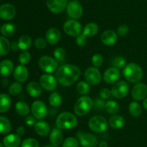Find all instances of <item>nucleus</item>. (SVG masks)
<instances>
[{"label":"nucleus","instance_id":"f257e3e1","mask_svg":"<svg viewBox=\"0 0 147 147\" xmlns=\"http://www.w3.org/2000/svg\"><path fill=\"white\" fill-rule=\"evenodd\" d=\"M80 76V70L78 66L72 64H63L57 69L55 78L63 86H71Z\"/></svg>","mask_w":147,"mask_h":147},{"label":"nucleus","instance_id":"f03ea898","mask_svg":"<svg viewBox=\"0 0 147 147\" xmlns=\"http://www.w3.org/2000/svg\"><path fill=\"white\" fill-rule=\"evenodd\" d=\"M123 74L126 80L131 83H137L143 77V70L140 66L135 63H128L123 68Z\"/></svg>","mask_w":147,"mask_h":147},{"label":"nucleus","instance_id":"7ed1b4c3","mask_svg":"<svg viewBox=\"0 0 147 147\" xmlns=\"http://www.w3.org/2000/svg\"><path fill=\"white\" fill-rule=\"evenodd\" d=\"M78 119L74 114L70 112H63L57 116L56 125L60 129H72L77 125Z\"/></svg>","mask_w":147,"mask_h":147},{"label":"nucleus","instance_id":"20e7f679","mask_svg":"<svg viewBox=\"0 0 147 147\" xmlns=\"http://www.w3.org/2000/svg\"><path fill=\"white\" fill-rule=\"evenodd\" d=\"M93 101L90 97L83 96L79 98L74 106V111L79 116H83L91 110Z\"/></svg>","mask_w":147,"mask_h":147},{"label":"nucleus","instance_id":"39448f33","mask_svg":"<svg viewBox=\"0 0 147 147\" xmlns=\"http://www.w3.org/2000/svg\"><path fill=\"white\" fill-rule=\"evenodd\" d=\"M88 126L89 128L93 132L100 133L106 131L107 129L108 121L104 117L95 115L89 120Z\"/></svg>","mask_w":147,"mask_h":147},{"label":"nucleus","instance_id":"423d86ee","mask_svg":"<svg viewBox=\"0 0 147 147\" xmlns=\"http://www.w3.org/2000/svg\"><path fill=\"white\" fill-rule=\"evenodd\" d=\"M39 66L42 70L48 74H51L58 69V62L55 59L49 56H43L39 59Z\"/></svg>","mask_w":147,"mask_h":147},{"label":"nucleus","instance_id":"0eeeda50","mask_svg":"<svg viewBox=\"0 0 147 147\" xmlns=\"http://www.w3.org/2000/svg\"><path fill=\"white\" fill-rule=\"evenodd\" d=\"M77 138L83 147H96L98 144V139L93 134L79 131L77 133Z\"/></svg>","mask_w":147,"mask_h":147},{"label":"nucleus","instance_id":"6e6552de","mask_svg":"<svg viewBox=\"0 0 147 147\" xmlns=\"http://www.w3.org/2000/svg\"><path fill=\"white\" fill-rule=\"evenodd\" d=\"M65 33L70 36L77 37L81 34L82 25L79 22L76 20H67L65 22L63 26Z\"/></svg>","mask_w":147,"mask_h":147},{"label":"nucleus","instance_id":"1a4fd4ad","mask_svg":"<svg viewBox=\"0 0 147 147\" xmlns=\"http://www.w3.org/2000/svg\"><path fill=\"white\" fill-rule=\"evenodd\" d=\"M111 95L117 99H123L128 95L129 86L125 81H119L113 86L111 89Z\"/></svg>","mask_w":147,"mask_h":147},{"label":"nucleus","instance_id":"9d476101","mask_svg":"<svg viewBox=\"0 0 147 147\" xmlns=\"http://www.w3.org/2000/svg\"><path fill=\"white\" fill-rule=\"evenodd\" d=\"M67 13L73 20L79 19L83 14V7L77 0H73L67 4L66 7Z\"/></svg>","mask_w":147,"mask_h":147},{"label":"nucleus","instance_id":"9b49d317","mask_svg":"<svg viewBox=\"0 0 147 147\" xmlns=\"http://www.w3.org/2000/svg\"><path fill=\"white\" fill-rule=\"evenodd\" d=\"M32 113L37 120H42L47 115V108L45 103L41 100H36L32 104Z\"/></svg>","mask_w":147,"mask_h":147},{"label":"nucleus","instance_id":"f8f14e48","mask_svg":"<svg viewBox=\"0 0 147 147\" xmlns=\"http://www.w3.org/2000/svg\"><path fill=\"white\" fill-rule=\"evenodd\" d=\"M85 78L89 84L96 85L101 81V74L96 67H88L85 71Z\"/></svg>","mask_w":147,"mask_h":147},{"label":"nucleus","instance_id":"ddd939ff","mask_svg":"<svg viewBox=\"0 0 147 147\" xmlns=\"http://www.w3.org/2000/svg\"><path fill=\"white\" fill-rule=\"evenodd\" d=\"M57 79L53 75L45 74L42 75L40 78V84L44 89L47 91H53L57 87Z\"/></svg>","mask_w":147,"mask_h":147},{"label":"nucleus","instance_id":"4468645a","mask_svg":"<svg viewBox=\"0 0 147 147\" xmlns=\"http://www.w3.org/2000/svg\"><path fill=\"white\" fill-rule=\"evenodd\" d=\"M131 96L134 99L141 101L144 99L147 96V86L145 83H137L134 86L131 90Z\"/></svg>","mask_w":147,"mask_h":147},{"label":"nucleus","instance_id":"2eb2a0df","mask_svg":"<svg viewBox=\"0 0 147 147\" xmlns=\"http://www.w3.org/2000/svg\"><path fill=\"white\" fill-rule=\"evenodd\" d=\"M46 4L50 12L59 14L67 7V0H47Z\"/></svg>","mask_w":147,"mask_h":147},{"label":"nucleus","instance_id":"dca6fc26","mask_svg":"<svg viewBox=\"0 0 147 147\" xmlns=\"http://www.w3.org/2000/svg\"><path fill=\"white\" fill-rule=\"evenodd\" d=\"M17 13L16 8L11 4H4L0 6V19L10 20L14 18Z\"/></svg>","mask_w":147,"mask_h":147},{"label":"nucleus","instance_id":"f3484780","mask_svg":"<svg viewBox=\"0 0 147 147\" xmlns=\"http://www.w3.org/2000/svg\"><path fill=\"white\" fill-rule=\"evenodd\" d=\"M121 76L119 69L115 67L108 69L103 74V80L108 84H113L117 82Z\"/></svg>","mask_w":147,"mask_h":147},{"label":"nucleus","instance_id":"a211bd4d","mask_svg":"<svg viewBox=\"0 0 147 147\" xmlns=\"http://www.w3.org/2000/svg\"><path fill=\"white\" fill-rule=\"evenodd\" d=\"M100 40L106 46H111L117 42L118 35L113 30H107L101 34Z\"/></svg>","mask_w":147,"mask_h":147},{"label":"nucleus","instance_id":"6ab92c4d","mask_svg":"<svg viewBox=\"0 0 147 147\" xmlns=\"http://www.w3.org/2000/svg\"><path fill=\"white\" fill-rule=\"evenodd\" d=\"M13 76L19 82H24L29 76L28 69L24 65H19L14 69Z\"/></svg>","mask_w":147,"mask_h":147},{"label":"nucleus","instance_id":"aec40b11","mask_svg":"<svg viewBox=\"0 0 147 147\" xmlns=\"http://www.w3.org/2000/svg\"><path fill=\"white\" fill-rule=\"evenodd\" d=\"M61 34L58 29L51 27L47 31L45 34V39L47 43L50 45H55L60 40Z\"/></svg>","mask_w":147,"mask_h":147},{"label":"nucleus","instance_id":"412c9836","mask_svg":"<svg viewBox=\"0 0 147 147\" xmlns=\"http://www.w3.org/2000/svg\"><path fill=\"white\" fill-rule=\"evenodd\" d=\"M20 143L21 139L17 134H9L3 139V145L5 147H18Z\"/></svg>","mask_w":147,"mask_h":147},{"label":"nucleus","instance_id":"4be33fe9","mask_svg":"<svg viewBox=\"0 0 147 147\" xmlns=\"http://www.w3.org/2000/svg\"><path fill=\"white\" fill-rule=\"evenodd\" d=\"M14 70V64L12 61L8 59L0 62V75L4 77L9 76Z\"/></svg>","mask_w":147,"mask_h":147},{"label":"nucleus","instance_id":"5701e85b","mask_svg":"<svg viewBox=\"0 0 147 147\" xmlns=\"http://www.w3.org/2000/svg\"><path fill=\"white\" fill-rule=\"evenodd\" d=\"M50 141L53 145L58 146L63 143V134L59 128H53L50 133Z\"/></svg>","mask_w":147,"mask_h":147},{"label":"nucleus","instance_id":"b1692460","mask_svg":"<svg viewBox=\"0 0 147 147\" xmlns=\"http://www.w3.org/2000/svg\"><path fill=\"white\" fill-rule=\"evenodd\" d=\"M34 129L36 133L40 136H46L49 134L50 131V125L47 122L43 120H40L36 122L34 125Z\"/></svg>","mask_w":147,"mask_h":147},{"label":"nucleus","instance_id":"393cba45","mask_svg":"<svg viewBox=\"0 0 147 147\" xmlns=\"http://www.w3.org/2000/svg\"><path fill=\"white\" fill-rule=\"evenodd\" d=\"M27 92L32 97H37L42 94V86L35 82H31L27 84Z\"/></svg>","mask_w":147,"mask_h":147},{"label":"nucleus","instance_id":"a878e982","mask_svg":"<svg viewBox=\"0 0 147 147\" xmlns=\"http://www.w3.org/2000/svg\"><path fill=\"white\" fill-rule=\"evenodd\" d=\"M109 123L111 128L114 129H120L125 125V119L121 115H114L109 118Z\"/></svg>","mask_w":147,"mask_h":147},{"label":"nucleus","instance_id":"bb28decb","mask_svg":"<svg viewBox=\"0 0 147 147\" xmlns=\"http://www.w3.org/2000/svg\"><path fill=\"white\" fill-rule=\"evenodd\" d=\"M11 100L7 94H0V112H6L11 107Z\"/></svg>","mask_w":147,"mask_h":147},{"label":"nucleus","instance_id":"cd10ccee","mask_svg":"<svg viewBox=\"0 0 147 147\" xmlns=\"http://www.w3.org/2000/svg\"><path fill=\"white\" fill-rule=\"evenodd\" d=\"M98 31V25L94 22H90L86 24L83 30V34L86 37H93L97 34Z\"/></svg>","mask_w":147,"mask_h":147},{"label":"nucleus","instance_id":"c85d7f7f","mask_svg":"<svg viewBox=\"0 0 147 147\" xmlns=\"http://www.w3.org/2000/svg\"><path fill=\"white\" fill-rule=\"evenodd\" d=\"M18 46L20 50H26L31 46L32 38L27 35H23L19 38Z\"/></svg>","mask_w":147,"mask_h":147},{"label":"nucleus","instance_id":"c756f323","mask_svg":"<svg viewBox=\"0 0 147 147\" xmlns=\"http://www.w3.org/2000/svg\"><path fill=\"white\" fill-rule=\"evenodd\" d=\"M11 129V122L8 118L4 116H0V133L7 134Z\"/></svg>","mask_w":147,"mask_h":147},{"label":"nucleus","instance_id":"7c9ffc66","mask_svg":"<svg viewBox=\"0 0 147 147\" xmlns=\"http://www.w3.org/2000/svg\"><path fill=\"white\" fill-rule=\"evenodd\" d=\"M11 49V44L8 39L5 37L0 36V56L7 55Z\"/></svg>","mask_w":147,"mask_h":147},{"label":"nucleus","instance_id":"2f4dec72","mask_svg":"<svg viewBox=\"0 0 147 147\" xmlns=\"http://www.w3.org/2000/svg\"><path fill=\"white\" fill-rule=\"evenodd\" d=\"M129 113L133 117H139L142 112V105L137 101H133L129 106Z\"/></svg>","mask_w":147,"mask_h":147},{"label":"nucleus","instance_id":"473e14b6","mask_svg":"<svg viewBox=\"0 0 147 147\" xmlns=\"http://www.w3.org/2000/svg\"><path fill=\"white\" fill-rule=\"evenodd\" d=\"M16 27L12 23H5L0 27V32L4 36H11L15 33Z\"/></svg>","mask_w":147,"mask_h":147},{"label":"nucleus","instance_id":"72a5a7b5","mask_svg":"<svg viewBox=\"0 0 147 147\" xmlns=\"http://www.w3.org/2000/svg\"><path fill=\"white\" fill-rule=\"evenodd\" d=\"M15 110L17 113L21 116H27L30 112V108L26 102L20 101L15 105Z\"/></svg>","mask_w":147,"mask_h":147},{"label":"nucleus","instance_id":"f704fd0d","mask_svg":"<svg viewBox=\"0 0 147 147\" xmlns=\"http://www.w3.org/2000/svg\"><path fill=\"white\" fill-rule=\"evenodd\" d=\"M105 110L110 114H116L119 112V110H120V106L116 101L109 100L106 102Z\"/></svg>","mask_w":147,"mask_h":147},{"label":"nucleus","instance_id":"c9c22d12","mask_svg":"<svg viewBox=\"0 0 147 147\" xmlns=\"http://www.w3.org/2000/svg\"><path fill=\"white\" fill-rule=\"evenodd\" d=\"M62 102H63V99H62L61 95L58 92H54L50 95L49 102L53 107L56 108V107L60 106L62 104Z\"/></svg>","mask_w":147,"mask_h":147},{"label":"nucleus","instance_id":"e433bc0d","mask_svg":"<svg viewBox=\"0 0 147 147\" xmlns=\"http://www.w3.org/2000/svg\"><path fill=\"white\" fill-rule=\"evenodd\" d=\"M78 92L82 95H86L89 93L90 92V86L89 84L87 82H84V81H80L78 82L76 86Z\"/></svg>","mask_w":147,"mask_h":147},{"label":"nucleus","instance_id":"4c0bfd02","mask_svg":"<svg viewBox=\"0 0 147 147\" xmlns=\"http://www.w3.org/2000/svg\"><path fill=\"white\" fill-rule=\"evenodd\" d=\"M65 50L63 48H57L54 51V56L58 63H62L65 61Z\"/></svg>","mask_w":147,"mask_h":147},{"label":"nucleus","instance_id":"58836bf2","mask_svg":"<svg viewBox=\"0 0 147 147\" xmlns=\"http://www.w3.org/2000/svg\"><path fill=\"white\" fill-rule=\"evenodd\" d=\"M22 90V86L20 82H13L9 87V92L11 95H19Z\"/></svg>","mask_w":147,"mask_h":147},{"label":"nucleus","instance_id":"ea45409f","mask_svg":"<svg viewBox=\"0 0 147 147\" xmlns=\"http://www.w3.org/2000/svg\"><path fill=\"white\" fill-rule=\"evenodd\" d=\"M79 141L74 137H70L63 142V147H78Z\"/></svg>","mask_w":147,"mask_h":147},{"label":"nucleus","instance_id":"a19ab883","mask_svg":"<svg viewBox=\"0 0 147 147\" xmlns=\"http://www.w3.org/2000/svg\"><path fill=\"white\" fill-rule=\"evenodd\" d=\"M30 53L27 50H24L19 56V61L22 65H26L30 62Z\"/></svg>","mask_w":147,"mask_h":147},{"label":"nucleus","instance_id":"79ce46f5","mask_svg":"<svg viewBox=\"0 0 147 147\" xmlns=\"http://www.w3.org/2000/svg\"><path fill=\"white\" fill-rule=\"evenodd\" d=\"M21 147H39V143L34 138H26L22 143Z\"/></svg>","mask_w":147,"mask_h":147},{"label":"nucleus","instance_id":"37998d69","mask_svg":"<svg viewBox=\"0 0 147 147\" xmlns=\"http://www.w3.org/2000/svg\"><path fill=\"white\" fill-rule=\"evenodd\" d=\"M91 61L94 67H100L103 63V56L100 53H96L93 56L91 59Z\"/></svg>","mask_w":147,"mask_h":147},{"label":"nucleus","instance_id":"c03bdc74","mask_svg":"<svg viewBox=\"0 0 147 147\" xmlns=\"http://www.w3.org/2000/svg\"><path fill=\"white\" fill-rule=\"evenodd\" d=\"M126 60L124 57L123 56H118L113 61V66L115 68L118 69H120L121 68H124L126 66Z\"/></svg>","mask_w":147,"mask_h":147},{"label":"nucleus","instance_id":"a18cd8bd","mask_svg":"<svg viewBox=\"0 0 147 147\" xmlns=\"http://www.w3.org/2000/svg\"><path fill=\"white\" fill-rule=\"evenodd\" d=\"M105 105H106V102L100 98H96L93 101V107H94L95 110L97 111L103 110L105 108Z\"/></svg>","mask_w":147,"mask_h":147},{"label":"nucleus","instance_id":"49530a36","mask_svg":"<svg viewBox=\"0 0 147 147\" xmlns=\"http://www.w3.org/2000/svg\"><path fill=\"white\" fill-rule=\"evenodd\" d=\"M129 32V28L128 25L126 24H121L119 26L117 29V33L121 37H124L127 35V34Z\"/></svg>","mask_w":147,"mask_h":147},{"label":"nucleus","instance_id":"de8ad7c7","mask_svg":"<svg viewBox=\"0 0 147 147\" xmlns=\"http://www.w3.org/2000/svg\"><path fill=\"white\" fill-rule=\"evenodd\" d=\"M47 40L42 37H37L34 40V46L38 49H43L47 46Z\"/></svg>","mask_w":147,"mask_h":147},{"label":"nucleus","instance_id":"09e8293b","mask_svg":"<svg viewBox=\"0 0 147 147\" xmlns=\"http://www.w3.org/2000/svg\"><path fill=\"white\" fill-rule=\"evenodd\" d=\"M76 43H77L78 46L83 47V46H85L87 44V37L83 34L79 35L76 37Z\"/></svg>","mask_w":147,"mask_h":147},{"label":"nucleus","instance_id":"8fccbe9b","mask_svg":"<svg viewBox=\"0 0 147 147\" xmlns=\"http://www.w3.org/2000/svg\"><path fill=\"white\" fill-rule=\"evenodd\" d=\"M111 95V91L107 88H103L100 90V96L103 99H109Z\"/></svg>","mask_w":147,"mask_h":147},{"label":"nucleus","instance_id":"3c124183","mask_svg":"<svg viewBox=\"0 0 147 147\" xmlns=\"http://www.w3.org/2000/svg\"><path fill=\"white\" fill-rule=\"evenodd\" d=\"M24 122H25L26 125H28V126H33V125H35L36 122H36L35 118L32 116V115H28V116H27V118H25Z\"/></svg>","mask_w":147,"mask_h":147},{"label":"nucleus","instance_id":"603ef678","mask_svg":"<svg viewBox=\"0 0 147 147\" xmlns=\"http://www.w3.org/2000/svg\"><path fill=\"white\" fill-rule=\"evenodd\" d=\"M16 133L20 136V135H23L24 134V133H25V129H24V128L23 126H19L17 128V130H16Z\"/></svg>","mask_w":147,"mask_h":147},{"label":"nucleus","instance_id":"864d4df0","mask_svg":"<svg viewBox=\"0 0 147 147\" xmlns=\"http://www.w3.org/2000/svg\"><path fill=\"white\" fill-rule=\"evenodd\" d=\"M19 48V46H18V43H16V42H13L11 45V49L14 51H16L17 50V49Z\"/></svg>","mask_w":147,"mask_h":147},{"label":"nucleus","instance_id":"5fc2aeb1","mask_svg":"<svg viewBox=\"0 0 147 147\" xmlns=\"http://www.w3.org/2000/svg\"><path fill=\"white\" fill-rule=\"evenodd\" d=\"M99 147H108V144L106 141H102L99 144Z\"/></svg>","mask_w":147,"mask_h":147},{"label":"nucleus","instance_id":"6e6d98bb","mask_svg":"<svg viewBox=\"0 0 147 147\" xmlns=\"http://www.w3.org/2000/svg\"><path fill=\"white\" fill-rule=\"evenodd\" d=\"M143 106H144V108L145 109L147 110V97H146L144 99Z\"/></svg>","mask_w":147,"mask_h":147},{"label":"nucleus","instance_id":"4d7b16f0","mask_svg":"<svg viewBox=\"0 0 147 147\" xmlns=\"http://www.w3.org/2000/svg\"><path fill=\"white\" fill-rule=\"evenodd\" d=\"M8 80H7V79H4V80L2 81V84L3 86H7V84H8Z\"/></svg>","mask_w":147,"mask_h":147},{"label":"nucleus","instance_id":"13d9d810","mask_svg":"<svg viewBox=\"0 0 147 147\" xmlns=\"http://www.w3.org/2000/svg\"><path fill=\"white\" fill-rule=\"evenodd\" d=\"M44 147H58V146H54V145H53V144H52V145H47V146H44Z\"/></svg>","mask_w":147,"mask_h":147},{"label":"nucleus","instance_id":"bf43d9fd","mask_svg":"<svg viewBox=\"0 0 147 147\" xmlns=\"http://www.w3.org/2000/svg\"><path fill=\"white\" fill-rule=\"evenodd\" d=\"M0 147H3V145H2V144H1V142H0Z\"/></svg>","mask_w":147,"mask_h":147},{"label":"nucleus","instance_id":"052dcab7","mask_svg":"<svg viewBox=\"0 0 147 147\" xmlns=\"http://www.w3.org/2000/svg\"><path fill=\"white\" fill-rule=\"evenodd\" d=\"M0 1H1V0H0Z\"/></svg>","mask_w":147,"mask_h":147}]
</instances>
